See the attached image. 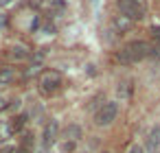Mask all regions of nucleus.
I'll use <instances>...</instances> for the list:
<instances>
[{
    "mask_svg": "<svg viewBox=\"0 0 160 153\" xmlns=\"http://www.w3.org/2000/svg\"><path fill=\"white\" fill-rule=\"evenodd\" d=\"M149 55H151V46H149L145 40H134V42L125 44V46L114 55V59H116L121 66H129V64L142 61V59L149 57Z\"/></svg>",
    "mask_w": 160,
    "mask_h": 153,
    "instance_id": "nucleus-1",
    "label": "nucleus"
},
{
    "mask_svg": "<svg viewBox=\"0 0 160 153\" xmlns=\"http://www.w3.org/2000/svg\"><path fill=\"white\" fill-rule=\"evenodd\" d=\"M116 116H118V103L116 101H105L94 112V125L97 127H108L116 120Z\"/></svg>",
    "mask_w": 160,
    "mask_h": 153,
    "instance_id": "nucleus-2",
    "label": "nucleus"
},
{
    "mask_svg": "<svg viewBox=\"0 0 160 153\" xmlns=\"http://www.w3.org/2000/svg\"><path fill=\"white\" fill-rule=\"evenodd\" d=\"M116 7H118L121 16L132 20V22L145 18V9H142V5L138 2V0H116Z\"/></svg>",
    "mask_w": 160,
    "mask_h": 153,
    "instance_id": "nucleus-3",
    "label": "nucleus"
},
{
    "mask_svg": "<svg viewBox=\"0 0 160 153\" xmlns=\"http://www.w3.org/2000/svg\"><path fill=\"white\" fill-rule=\"evenodd\" d=\"M59 85H62V74L57 70H46V72L40 74V90H42V94H53V92L59 90Z\"/></svg>",
    "mask_w": 160,
    "mask_h": 153,
    "instance_id": "nucleus-4",
    "label": "nucleus"
},
{
    "mask_svg": "<svg viewBox=\"0 0 160 153\" xmlns=\"http://www.w3.org/2000/svg\"><path fill=\"white\" fill-rule=\"evenodd\" d=\"M59 138V122L57 120H48L44 131H42V151H48Z\"/></svg>",
    "mask_w": 160,
    "mask_h": 153,
    "instance_id": "nucleus-5",
    "label": "nucleus"
},
{
    "mask_svg": "<svg viewBox=\"0 0 160 153\" xmlns=\"http://www.w3.org/2000/svg\"><path fill=\"white\" fill-rule=\"evenodd\" d=\"M142 151H145V153H160V125L153 127V129L147 133Z\"/></svg>",
    "mask_w": 160,
    "mask_h": 153,
    "instance_id": "nucleus-6",
    "label": "nucleus"
},
{
    "mask_svg": "<svg viewBox=\"0 0 160 153\" xmlns=\"http://www.w3.org/2000/svg\"><path fill=\"white\" fill-rule=\"evenodd\" d=\"M64 138H66L64 149H72V144L79 142V138H81V127L79 125H68L66 131H64Z\"/></svg>",
    "mask_w": 160,
    "mask_h": 153,
    "instance_id": "nucleus-7",
    "label": "nucleus"
},
{
    "mask_svg": "<svg viewBox=\"0 0 160 153\" xmlns=\"http://www.w3.org/2000/svg\"><path fill=\"white\" fill-rule=\"evenodd\" d=\"M132 20H127V18H123V16H116V20H114V29L118 31V33H127L129 29H132Z\"/></svg>",
    "mask_w": 160,
    "mask_h": 153,
    "instance_id": "nucleus-8",
    "label": "nucleus"
},
{
    "mask_svg": "<svg viewBox=\"0 0 160 153\" xmlns=\"http://www.w3.org/2000/svg\"><path fill=\"white\" fill-rule=\"evenodd\" d=\"M16 79V70L13 68H5V70H0V85H7Z\"/></svg>",
    "mask_w": 160,
    "mask_h": 153,
    "instance_id": "nucleus-9",
    "label": "nucleus"
},
{
    "mask_svg": "<svg viewBox=\"0 0 160 153\" xmlns=\"http://www.w3.org/2000/svg\"><path fill=\"white\" fill-rule=\"evenodd\" d=\"M11 57L13 59H29V50L22 46H16V48H11Z\"/></svg>",
    "mask_w": 160,
    "mask_h": 153,
    "instance_id": "nucleus-10",
    "label": "nucleus"
},
{
    "mask_svg": "<svg viewBox=\"0 0 160 153\" xmlns=\"http://www.w3.org/2000/svg\"><path fill=\"white\" fill-rule=\"evenodd\" d=\"M24 120H27V116H18V118H13V120H11V131H20V127L24 125Z\"/></svg>",
    "mask_w": 160,
    "mask_h": 153,
    "instance_id": "nucleus-11",
    "label": "nucleus"
},
{
    "mask_svg": "<svg viewBox=\"0 0 160 153\" xmlns=\"http://www.w3.org/2000/svg\"><path fill=\"white\" fill-rule=\"evenodd\" d=\"M127 153H145V151H142V146H140V144H132V146L127 149Z\"/></svg>",
    "mask_w": 160,
    "mask_h": 153,
    "instance_id": "nucleus-12",
    "label": "nucleus"
},
{
    "mask_svg": "<svg viewBox=\"0 0 160 153\" xmlns=\"http://www.w3.org/2000/svg\"><path fill=\"white\" fill-rule=\"evenodd\" d=\"M151 37L160 42V26H151Z\"/></svg>",
    "mask_w": 160,
    "mask_h": 153,
    "instance_id": "nucleus-13",
    "label": "nucleus"
},
{
    "mask_svg": "<svg viewBox=\"0 0 160 153\" xmlns=\"http://www.w3.org/2000/svg\"><path fill=\"white\" fill-rule=\"evenodd\" d=\"M7 107H9V105H7V103H5L2 98H0V109H7Z\"/></svg>",
    "mask_w": 160,
    "mask_h": 153,
    "instance_id": "nucleus-14",
    "label": "nucleus"
},
{
    "mask_svg": "<svg viewBox=\"0 0 160 153\" xmlns=\"http://www.w3.org/2000/svg\"><path fill=\"white\" fill-rule=\"evenodd\" d=\"M11 2V0H0V7H2V5H9Z\"/></svg>",
    "mask_w": 160,
    "mask_h": 153,
    "instance_id": "nucleus-15",
    "label": "nucleus"
},
{
    "mask_svg": "<svg viewBox=\"0 0 160 153\" xmlns=\"http://www.w3.org/2000/svg\"><path fill=\"white\" fill-rule=\"evenodd\" d=\"M103 153H110V151H103Z\"/></svg>",
    "mask_w": 160,
    "mask_h": 153,
    "instance_id": "nucleus-16",
    "label": "nucleus"
}]
</instances>
